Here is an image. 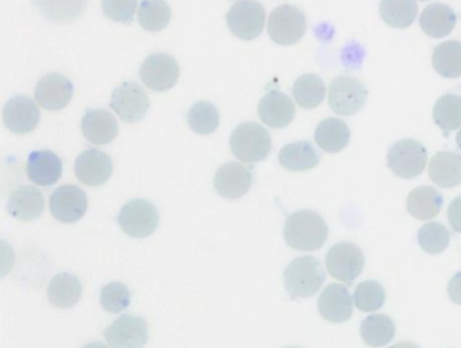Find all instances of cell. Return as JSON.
Instances as JSON below:
<instances>
[{"mask_svg":"<svg viewBox=\"0 0 461 348\" xmlns=\"http://www.w3.org/2000/svg\"><path fill=\"white\" fill-rule=\"evenodd\" d=\"M329 236L326 221L314 210H302L288 216L285 224V239L294 250H320Z\"/></svg>","mask_w":461,"mask_h":348,"instance_id":"obj_1","label":"cell"},{"mask_svg":"<svg viewBox=\"0 0 461 348\" xmlns=\"http://www.w3.org/2000/svg\"><path fill=\"white\" fill-rule=\"evenodd\" d=\"M285 286L293 299H309L322 288L326 272L315 256L294 259L285 270Z\"/></svg>","mask_w":461,"mask_h":348,"instance_id":"obj_2","label":"cell"},{"mask_svg":"<svg viewBox=\"0 0 461 348\" xmlns=\"http://www.w3.org/2000/svg\"><path fill=\"white\" fill-rule=\"evenodd\" d=\"M230 148L240 161L256 164L271 153L272 140L268 129L256 121H247L234 129Z\"/></svg>","mask_w":461,"mask_h":348,"instance_id":"obj_3","label":"cell"},{"mask_svg":"<svg viewBox=\"0 0 461 348\" xmlns=\"http://www.w3.org/2000/svg\"><path fill=\"white\" fill-rule=\"evenodd\" d=\"M426 164H428V151L420 140H398L388 150V167L393 174L404 180H411L422 174Z\"/></svg>","mask_w":461,"mask_h":348,"instance_id":"obj_4","label":"cell"},{"mask_svg":"<svg viewBox=\"0 0 461 348\" xmlns=\"http://www.w3.org/2000/svg\"><path fill=\"white\" fill-rule=\"evenodd\" d=\"M366 97L368 89L360 78L353 76H339L329 86V105L337 115L352 116L360 112Z\"/></svg>","mask_w":461,"mask_h":348,"instance_id":"obj_5","label":"cell"},{"mask_svg":"<svg viewBox=\"0 0 461 348\" xmlns=\"http://www.w3.org/2000/svg\"><path fill=\"white\" fill-rule=\"evenodd\" d=\"M306 15L295 5H279L269 15L268 34L279 45H295L306 34Z\"/></svg>","mask_w":461,"mask_h":348,"instance_id":"obj_6","label":"cell"},{"mask_svg":"<svg viewBox=\"0 0 461 348\" xmlns=\"http://www.w3.org/2000/svg\"><path fill=\"white\" fill-rule=\"evenodd\" d=\"M158 208L148 200L134 199L126 202L118 215V223L121 228L131 237L142 239L150 236L158 229Z\"/></svg>","mask_w":461,"mask_h":348,"instance_id":"obj_7","label":"cell"},{"mask_svg":"<svg viewBox=\"0 0 461 348\" xmlns=\"http://www.w3.org/2000/svg\"><path fill=\"white\" fill-rule=\"evenodd\" d=\"M364 264L366 256L355 243H337L326 254V269L331 277L341 282H355L356 278L363 272Z\"/></svg>","mask_w":461,"mask_h":348,"instance_id":"obj_8","label":"cell"},{"mask_svg":"<svg viewBox=\"0 0 461 348\" xmlns=\"http://www.w3.org/2000/svg\"><path fill=\"white\" fill-rule=\"evenodd\" d=\"M110 107L125 123H139L149 111V97L140 84L126 81L113 91Z\"/></svg>","mask_w":461,"mask_h":348,"instance_id":"obj_9","label":"cell"},{"mask_svg":"<svg viewBox=\"0 0 461 348\" xmlns=\"http://www.w3.org/2000/svg\"><path fill=\"white\" fill-rule=\"evenodd\" d=\"M229 29L240 40H252L263 32L266 10L255 0H242L231 5L226 15Z\"/></svg>","mask_w":461,"mask_h":348,"instance_id":"obj_10","label":"cell"},{"mask_svg":"<svg viewBox=\"0 0 461 348\" xmlns=\"http://www.w3.org/2000/svg\"><path fill=\"white\" fill-rule=\"evenodd\" d=\"M142 83L150 91L164 92L174 88L180 77V67L176 59L167 53L150 54L140 69Z\"/></svg>","mask_w":461,"mask_h":348,"instance_id":"obj_11","label":"cell"},{"mask_svg":"<svg viewBox=\"0 0 461 348\" xmlns=\"http://www.w3.org/2000/svg\"><path fill=\"white\" fill-rule=\"evenodd\" d=\"M112 348H144L149 334L148 323L136 315H122L104 332Z\"/></svg>","mask_w":461,"mask_h":348,"instance_id":"obj_12","label":"cell"},{"mask_svg":"<svg viewBox=\"0 0 461 348\" xmlns=\"http://www.w3.org/2000/svg\"><path fill=\"white\" fill-rule=\"evenodd\" d=\"M50 212L61 223H77L87 212L88 200L77 185H63L53 192L50 200Z\"/></svg>","mask_w":461,"mask_h":348,"instance_id":"obj_13","label":"cell"},{"mask_svg":"<svg viewBox=\"0 0 461 348\" xmlns=\"http://www.w3.org/2000/svg\"><path fill=\"white\" fill-rule=\"evenodd\" d=\"M74 84L61 73H48L37 84L34 96L37 103L48 111H60L74 97Z\"/></svg>","mask_w":461,"mask_h":348,"instance_id":"obj_14","label":"cell"},{"mask_svg":"<svg viewBox=\"0 0 461 348\" xmlns=\"http://www.w3.org/2000/svg\"><path fill=\"white\" fill-rule=\"evenodd\" d=\"M75 174L85 185H104L113 174L112 156L98 148L83 151L75 162Z\"/></svg>","mask_w":461,"mask_h":348,"instance_id":"obj_15","label":"cell"},{"mask_svg":"<svg viewBox=\"0 0 461 348\" xmlns=\"http://www.w3.org/2000/svg\"><path fill=\"white\" fill-rule=\"evenodd\" d=\"M253 175L239 162L222 165L214 175V188L228 200L241 199L252 188Z\"/></svg>","mask_w":461,"mask_h":348,"instance_id":"obj_16","label":"cell"},{"mask_svg":"<svg viewBox=\"0 0 461 348\" xmlns=\"http://www.w3.org/2000/svg\"><path fill=\"white\" fill-rule=\"evenodd\" d=\"M41 113L39 105L26 96H15L5 105L4 121L15 134H29L39 126Z\"/></svg>","mask_w":461,"mask_h":348,"instance_id":"obj_17","label":"cell"},{"mask_svg":"<svg viewBox=\"0 0 461 348\" xmlns=\"http://www.w3.org/2000/svg\"><path fill=\"white\" fill-rule=\"evenodd\" d=\"M318 310L330 323L339 324L349 320L353 315V302L347 286L341 283L326 286L318 299Z\"/></svg>","mask_w":461,"mask_h":348,"instance_id":"obj_18","label":"cell"},{"mask_svg":"<svg viewBox=\"0 0 461 348\" xmlns=\"http://www.w3.org/2000/svg\"><path fill=\"white\" fill-rule=\"evenodd\" d=\"M258 116L272 129H285L295 118V105L288 94L274 89L258 103Z\"/></svg>","mask_w":461,"mask_h":348,"instance_id":"obj_19","label":"cell"},{"mask_svg":"<svg viewBox=\"0 0 461 348\" xmlns=\"http://www.w3.org/2000/svg\"><path fill=\"white\" fill-rule=\"evenodd\" d=\"M83 135L95 146L112 143L117 138L120 127L117 119L106 110H87L82 120Z\"/></svg>","mask_w":461,"mask_h":348,"instance_id":"obj_20","label":"cell"},{"mask_svg":"<svg viewBox=\"0 0 461 348\" xmlns=\"http://www.w3.org/2000/svg\"><path fill=\"white\" fill-rule=\"evenodd\" d=\"M29 180L40 186H50L58 183L63 174V162L58 154L50 150L31 153L26 165Z\"/></svg>","mask_w":461,"mask_h":348,"instance_id":"obj_21","label":"cell"},{"mask_svg":"<svg viewBox=\"0 0 461 348\" xmlns=\"http://www.w3.org/2000/svg\"><path fill=\"white\" fill-rule=\"evenodd\" d=\"M44 210V194L32 185L20 186L17 191L13 192L7 201V210L17 220H37Z\"/></svg>","mask_w":461,"mask_h":348,"instance_id":"obj_22","label":"cell"},{"mask_svg":"<svg viewBox=\"0 0 461 348\" xmlns=\"http://www.w3.org/2000/svg\"><path fill=\"white\" fill-rule=\"evenodd\" d=\"M457 16L449 5L431 3L420 13V26L431 38H444L455 30Z\"/></svg>","mask_w":461,"mask_h":348,"instance_id":"obj_23","label":"cell"},{"mask_svg":"<svg viewBox=\"0 0 461 348\" xmlns=\"http://www.w3.org/2000/svg\"><path fill=\"white\" fill-rule=\"evenodd\" d=\"M429 175L439 188H455L461 183V156L453 151L434 154L429 164Z\"/></svg>","mask_w":461,"mask_h":348,"instance_id":"obj_24","label":"cell"},{"mask_svg":"<svg viewBox=\"0 0 461 348\" xmlns=\"http://www.w3.org/2000/svg\"><path fill=\"white\" fill-rule=\"evenodd\" d=\"M444 197L433 186H418L407 196V210L417 220H431L441 212Z\"/></svg>","mask_w":461,"mask_h":348,"instance_id":"obj_25","label":"cell"},{"mask_svg":"<svg viewBox=\"0 0 461 348\" xmlns=\"http://www.w3.org/2000/svg\"><path fill=\"white\" fill-rule=\"evenodd\" d=\"M314 138L320 148L326 153L336 154L349 145L350 129L341 119L328 118L318 124Z\"/></svg>","mask_w":461,"mask_h":348,"instance_id":"obj_26","label":"cell"},{"mask_svg":"<svg viewBox=\"0 0 461 348\" xmlns=\"http://www.w3.org/2000/svg\"><path fill=\"white\" fill-rule=\"evenodd\" d=\"M48 299L55 307L67 309L75 307L82 299L83 285L79 278L69 272H61L50 281L48 286Z\"/></svg>","mask_w":461,"mask_h":348,"instance_id":"obj_27","label":"cell"},{"mask_svg":"<svg viewBox=\"0 0 461 348\" xmlns=\"http://www.w3.org/2000/svg\"><path fill=\"white\" fill-rule=\"evenodd\" d=\"M279 164L290 172H306L320 164V156L314 146L306 140L288 143L279 153Z\"/></svg>","mask_w":461,"mask_h":348,"instance_id":"obj_28","label":"cell"},{"mask_svg":"<svg viewBox=\"0 0 461 348\" xmlns=\"http://www.w3.org/2000/svg\"><path fill=\"white\" fill-rule=\"evenodd\" d=\"M88 0H34L40 13L52 23L66 24L79 19Z\"/></svg>","mask_w":461,"mask_h":348,"instance_id":"obj_29","label":"cell"},{"mask_svg":"<svg viewBox=\"0 0 461 348\" xmlns=\"http://www.w3.org/2000/svg\"><path fill=\"white\" fill-rule=\"evenodd\" d=\"M433 67L445 78H457L461 76V40H445L434 48L431 56Z\"/></svg>","mask_w":461,"mask_h":348,"instance_id":"obj_30","label":"cell"},{"mask_svg":"<svg viewBox=\"0 0 461 348\" xmlns=\"http://www.w3.org/2000/svg\"><path fill=\"white\" fill-rule=\"evenodd\" d=\"M396 328L393 318L385 315H371L361 324V339L369 347L379 348L395 337Z\"/></svg>","mask_w":461,"mask_h":348,"instance_id":"obj_31","label":"cell"},{"mask_svg":"<svg viewBox=\"0 0 461 348\" xmlns=\"http://www.w3.org/2000/svg\"><path fill=\"white\" fill-rule=\"evenodd\" d=\"M293 94L296 104L301 105L304 110H312L322 104L325 99V83L320 76L306 73L298 77L294 84Z\"/></svg>","mask_w":461,"mask_h":348,"instance_id":"obj_32","label":"cell"},{"mask_svg":"<svg viewBox=\"0 0 461 348\" xmlns=\"http://www.w3.org/2000/svg\"><path fill=\"white\" fill-rule=\"evenodd\" d=\"M380 15L388 26L393 29H406L417 18L418 5L415 0H382Z\"/></svg>","mask_w":461,"mask_h":348,"instance_id":"obj_33","label":"cell"},{"mask_svg":"<svg viewBox=\"0 0 461 348\" xmlns=\"http://www.w3.org/2000/svg\"><path fill=\"white\" fill-rule=\"evenodd\" d=\"M433 120L445 134L461 127V97L444 94L433 107Z\"/></svg>","mask_w":461,"mask_h":348,"instance_id":"obj_34","label":"cell"},{"mask_svg":"<svg viewBox=\"0 0 461 348\" xmlns=\"http://www.w3.org/2000/svg\"><path fill=\"white\" fill-rule=\"evenodd\" d=\"M171 7L166 0H144L139 8V22L150 32L161 31L171 22Z\"/></svg>","mask_w":461,"mask_h":348,"instance_id":"obj_35","label":"cell"},{"mask_svg":"<svg viewBox=\"0 0 461 348\" xmlns=\"http://www.w3.org/2000/svg\"><path fill=\"white\" fill-rule=\"evenodd\" d=\"M188 126L199 135H209L220 126V112L210 102H198L187 113Z\"/></svg>","mask_w":461,"mask_h":348,"instance_id":"obj_36","label":"cell"},{"mask_svg":"<svg viewBox=\"0 0 461 348\" xmlns=\"http://www.w3.org/2000/svg\"><path fill=\"white\" fill-rule=\"evenodd\" d=\"M353 299L358 309L363 312H375L384 305L385 290L377 281L366 280L356 286Z\"/></svg>","mask_w":461,"mask_h":348,"instance_id":"obj_37","label":"cell"},{"mask_svg":"<svg viewBox=\"0 0 461 348\" xmlns=\"http://www.w3.org/2000/svg\"><path fill=\"white\" fill-rule=\"evenodd\" d=\"M450 242V234L441 223H428L418 231V243L428 254H439L447 250Z\"/></svg>","mask_w":461,"mask_h":348,"instance_id":"obj_38","label":"cell"},{"mask_svg":"<svg viewBox=\"0 0 461 348\" xmlns=\"http://www.w3.org/2000/svg\"><path fill=\"white\" fill-rule=\"evenodd\" d=\"M131 294L128 286L121 282L104 285L101 290V305L109 313H120L131 304Z\"/></svg>","mask_w":461,"mask_h":348,"instance_id":"obj_39","label":"cell"},{"mask_svg":"<svg viewBox=\"0 0 461 348\" xmlns=\"http://www.w3.org/2000/svg\"><path fill=\"white\" fill-rule=\"evenodd\" d=\"M139 0H102V10L107 18L120 23H131L136 13Z\"/></svg>","mask_w":461,"mask_h":348,"instance_id":"obj_40","label":"cell"},{"mask_svg":"<svg viewBox=\"0 0 461 348\" xmlns=\"http://www.w3.org/2000/svg\"><path fill=\"white\" fill-rule=\"evenodd\" d=\"M447 220H449L453 231L461 234V196L456 197L450 202L449 208H447Z\"/></svg>","mask_w":461,"mask_h":348,"instance_id":"obj_41","label":"cell"},{"mask_svg":"<svg viewBox=\"0 0 461 348\" xmlns=\"http://www.w3.org/2000/svg\"><path fill=\"white\" fill-rule=\"evenodd\" d=\"M447 296L450 301L461 305V272L450 278L447 283Z\"/></svg>","mask_w":461,"mask_h":348,"instance_id":"obj_42","label":"cell"},{"mask_svg":"<svg viewBox=\"0 0 461 348\" xmlns=\"http://www.w3.org/2000/svg\"><path fill=\"white\" fill-rule=\"evenodd\" d=\"M390 348H420L417 344L411 342H399L395 345H391Z\"/></svg>","mask_w":461,"mask_h":348,"instance_id":"obj_43","label":"cell"},{"mask_svg":"<svg viewBox=\"0 0 461 348\" xmlns=\"http://www.w3.org/2000/svg\"><path fill=\"white\" fill-rule=\"evenodd\" d=\"M83 348H109L106 344H104V343L101 342H93L88 343L87 345H85Z\"/></svg>","mask_w":461,"mask_h":348,"instance_id":"obj_44","label":"cell"},{"mask_svg":"<svg viewBox=\"0 0 461 348\" xmlns=\"http://www.w3.org/2000/svg\"><path fill=\"white\" fill-rule=\"evenodd\" d=\"M456 143H457L458 148L461 150V129L460 131L457 132V137H456Z\"/></svg>","mask_w":461,"mask_h":348,"instance_id":"obj_45","label":"cell"},{"mask_svg":"<svg viewBox=\"0 0 461 348\" xmlns=\"http://www.w3.org/2000/svg\"><path fill=\"white\" fill-rule=\"evenodd\" d=\"M420 2H426V0H420Z\"/></svg>","mask_w":461,"mask_h":348,"instance_id":"obj_46","label":"cell"},{"mask_svg":"<svg viewBox=\"0 0 461 348\" xmlns=\"http://www.w3.org/2000/svg\"><path fill=\"white\" fill-rule=\"evenodd\" d=\"M290 348H298V347H290Z\"/></svg>","mask_w":461,"mask_h":348,"instance_id":"obj_47","label":"cell"}]
</instances>
